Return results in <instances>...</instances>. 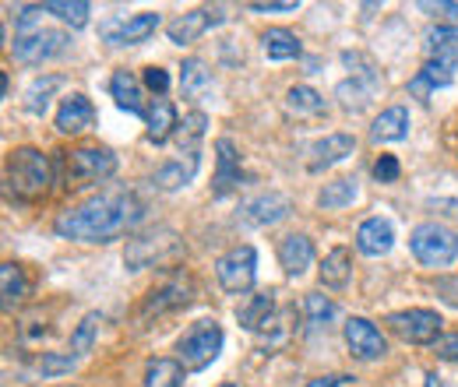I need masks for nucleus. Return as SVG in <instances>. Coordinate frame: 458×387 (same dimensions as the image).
Here are the masks:
<instances>
[{
	"label": "nucleus",
	"mask_w": 458,
	"mask_h": 387,
	"mask_svg": "<svg viewBox=\"0 0 458 387\" xmlns=\"http://www.w3.org/2000/svg\"><path fill=\"white\" fill-rule=\"evenodd\" d=\"M145 219V205L131 190H103L78 208L60 212L54 232L78 243H110Z\"/></svg>",
	"instance_id": "nucleus-1"
},
{
	"label": "nucleus",
	"mask_w": 458,
	"mask_h": 387,
	"mask_svg": "<svg viewBox=\"0 0 458 387\" xmlns=\"http://www.w3.org/2000/svg\"><path fill=\"white\" fill-rule=\"evenodd\" d=\"M43 4H29L21 7L18 21H14V43H11V54L21 63H43V60H54L67 50V32L60 29H43Z\"/></svg>",
	"instance_id": "nucleus-2"
},
{
	"label": "nucleus",
	"mask_w": 458,
	"mask_h": 387,
	"mask_svg": "<svg viewBox=\"0 0 458 387\" xmlns=\"http://www.w3.org/2000/svg\"><path fill=\"white\" fill-rule=\"evenodd\" d=\"M4 180H7V194H14L18 201H39L54 183V169L39 148H14L4 169Z\"/></svg>",
	"instance_id": "nucleus-3"
},
{
	"label": "nucleus",
	"mask_w": 458,
	"mask_h": 387,
	"mask_svg": "<svg viewBox=\"0 0 458 387\" xmlns=\"http://www.w3.org/2000/svg\"><path fill=\"white\" fill-rule=\"evenodd\" d=\"M183 257V240L159 225V229H148V232H138L127 240V250H123V265L131 272H141V268H166L173 261Z\"/></svg>",
	"instance_id": "nucleus-4"
},
{
	"label": "nucleus",
	"mask_w": 458,
	"mask_h": 387,
	"mask_svg": "<svg viewBox=\"0 0 458 387\" xmlns=\"http://www.w3.org/2000/svg\"><path fill=\"white\" fill-rule=\"evenodd\" d=\"M409 250L427 268H452L458 257V236L441 222H420L409 232Z\"/></svg>",
	"instance_id": "nucleus-5"
},
{
	"label": "nucleus",
	"mask_w": 458,
	"mask_h": 387,
	"mask_svg": "<svg viewBox=\"0 0 458 387\" xmlns=\"http://www.w3.org/2000/svg\"><path fill=\"white\" fill-rule=\"evenodd\" d=\"M223 341H226V334L219 328V321H194L183 338L176 341V359L183 363V370H205V366H212L216 359H219V352H223Z\"/></svg>",
	"instance_id": "nucleus-6"
},
{
	"label": "nucleus",
	"mask_w": 458,
	"mask_h": 387,
	"mask_svg": "<svg viewBox=\"0 0 458 387\" xmlns=\"http://www.w3.org/2000/svg\"><path fill=\"white\" fill-rule=\"evenodd\" d=\"M116 172V156L110 148H74L64 152V180L67 187H89V183H103Z\"/></svg>",
	"instance_id": "nucleus-7"
},
{
	"label": "nucleus",
	"mask_w": 458,
	"mask_h": 387,
	"mask_svg": "<svg viewBox=\"0 0 458 387\" xmlns=\"http://www.w3.org/2000/svg\"><path fill=\"white\" fill-rule=\"evenodd\" d=\"M343 60L349 67H356L352 71V78H345L339 81V88H335V99L343 103L345 110H363V106H370V99L377 96V88H381V74H377V67L367 60V56L360 54H343Z\"/></svg>",
	"instance_id": "nucleus-8"
},
{
	"label": "nucleus",
	"mask_w": 458,
	"mask_h": 387,
	"mask_svg": "<svg viewBox=\"0 0 458 387\" xmlns=\"http://www.w3.org/2000/svg\"><path fill=\"white\" fill-rule=\"evenodd\" d=\"M216 278L219 285L233 292V296H243L250 292L254 278H258V250L250 243H240V247H229L226 254L216 261Z\"/></svg>",
	"instance_id": "nucleus-9"
},
{
	"label": "nucleus",
	"mask_w": 458,
	"mask_h": 387,
	"mask_svg": "<svg viewBox=\"0 0 458 387\" xmlns=\"http://www.w3.org/2000/svg\"><path fill=\"white\" fill-rule=\"evenodd\" d=\"M191 299H194V282H191V275L176 272L166 282H159L141 299L138 321H152V317H163V314H173V310H183V307H191Z\"/></svg>",
	"instance_id": "nucleus-10"
},
{
	"label": "nucleus",
	"mask_w": 458,
	"mask_h": 387,
	"mask_svg": "<svg viewBox=\"0 0 458 387\" xmlns=\"http://www.w3.org/2000/svg\"><path fill=\"white\" fill-rule=\"evenodd\" d=\"M385 324L399 334L402 341H409V345H434L445 321H441L437 310H420V307H412V310H395V314H388Z\"/></svg>",
	"instance_id": "nucleus-11"
},
{
	"label": "nucleus",
	"mask_w": 458,
	"mask_h": 387,
	"mask_svg": "<svg viewBox=\"0 0 458 387\" xmlns=\"http://www.w3.org/2000/svg\"><path fill=\"white\" fill-rule=\"evenodd\" d=\"M159 21H163V18H159L156 11H141V14H131V18H114V21H106V25L99 29V36H103L110 46H138V43H145V39L156 36Z\"/></svg>",
	"instance_id": "nucleus-12"
},
{
	"label": "nucleus",
	"mask_w": 458,
	"mask_h": 387,
	"mask_svg": "<svg viewBox=\"0 0 458 387\" xmlns=\"http://www.w3.org/2000/svg\"><path fill=\"white\" fill-rule=\"evenodd\" d=\"M223 18H226L223 7H198V11H187V14H180L176 21H170V25H166V36H170V43H176V46H191V43L201 39L208 29H216Z\"/></svg>",
	"instance_id": "nucleus-13"
},
{
	"label": "nucleus",
	"mask_w": 458,
	"mask_h": 387,
	"mask_svg": "<svg viewBox=\"0 0 458 387\" xmlns=\"http://www.w3.org/2000/svg\"><path fill=\"white\" fill-rule=\"evenodd\" d=\"M345 345H349V352H352L356 359H363V363H374V359H385V356H388L385 334L377 332L367 317H349V321H345Z\"/></svg>",
	"instance_id": "nucleus-14"
},
{
	"label": "nucleus",
	"mask_w": 458,
	"mask_h": 387,
	"mask_svg": "<svg viewBox=\"0 0 458 387\" xmlns=\"http://www.w3.org/2000/svg\"><path fill=\"white\" fill-rule=\"evenodd\" d=\"M293 212V205H289L286 194H279V190H265V194H258V198H250L243 208H240V219L247 222V225H276V222H283Z\"/></svg>",
	"instance_id": "nucleus-15"
},
{
	"label": "nucleus",
	"mask_w": 458,
	"mask_h": 387,
	"mask_svg": "<svg viewBox=\"0 0 458 387\" xmlns=\"http://www.w3.org/2000/svg\"><path fill=\"white\" fill-rule=\"evenodd\" d=\"M352 152H356L352 134H325V138H318V141L307 148V169H310V172H321V169L349 159Z\"/></svg>",
	"instance_id": "nucleus-16"
},
{
	"label": "nucleus",
	"mask_w": 458,
	"mask_h": 387,
	"mask_svg": "<svg viewBox=\"0 0 458 387\" xmlns=\"http://www.w3.org/2000/svg\"><path fill=\"white\" fill-rule=\"evenodd\" d=\"M243 180V169H240V152L229 138H219L216 141V180H212V194L216 198H226L240 187Z\"/></svg>",
	"instance_id": "nucleus-17"
},
{
	"label": "nucleus",
	"mask_w": 458,
	"mask_h": 387,
	"mask_svg": "<svg viewBox=\"0 0 458 387\" xmlns=\"http://www.w3.org/2000/svg\"><path fill=\"white\" fill-rule=\"evenodd\" d=\"M236 321H240V328H247V332H272V324H276V292L265 289V292L247 296V299L236 307Z\"/></svg>",
	"instance_id": "nucleus-18"
},
{
	"label": "nucleus",
	"mask_w": 458,
	"mask_h": 387,
	"mask_svg": "<svg viewBox=\"0 0 458 387\" xmlns=\"http://www.w3.org/2000/svg\"><path fill=\"white\" fill-rule=\"evenodd\" d=\"M395 247V229L388 219H367L356 229V250L367 257H385Z\"/></svg>",
	"instance_id": "nucleus-19"
},
{
	"label": "nucleus",
	"mask_w": 458,
	"mask_h": 387,
	"mask_svg": "<svg viewBox=\"0 0 458 387\" xmlns=\"http://www.w3.org/2000/svg\"><path fill=\"white\" fill-rule=\"evenodd\" d=\"M279 265H283V272L289 278L303 275L314 265V243H310V236H303V232L283 236V243H279Z\"/></svg>",
	"instance_id": "nucleus-20"
},
{
	"label": "nucleus",
	"mask_w": 458,
	"mask_h": 387,
	"mask_svg": "<svg viewBox=\"0 0 458 387\" xmlns=\"http://www.w3.org/2000/svg\"><path fill=\"white\" fill-rule=\"evenodd\" d=\"M92 120H96L92 99L81 96V92H71L57 110V130L60 134H81L85 127H92Z\"/></svg>",
	"instance_id": "nucleus-21"
},
{
	"label": "nucleus",
	"mask_w": 458,
	"mask_h": 387,
	"mask_svg": "<svg viewBox=\"0 0 458 387\" xmlns=\"http://www.w3.org/2000/svg\"><path fill=\"white\" fill-rule=\"evenodd\" d=\"M145 127H148V141H152V145H166L170 134H176L180 120H176V110H173V103L166 96H156V99L148 103Z\"/></svg>",
	"instance_id": "nucleus-22"
},
{
	"label": "nucleus",
	"mask_w": 458,
	"mask_h": 387,
	"mask_svg": "<svg viewBox=\"0 0 458 387\" xmlns=\"http://www.w3.org/2000/svg\"><path fill=\"white\" fill-rule=\"evenodd\" d=\"M110 96L116 99V106L127 113H134V116H141L145 120V92H141V81L131 74V71H114V78H110Z\"/></svg>",
	"instance_id": "nucleus-23"
},
{
	"label": "nucleus",
	"mask_w": 458,
	"mask_h": 387,
	"mask_svg": "<svg viewBox=\"0 0 458 387\" xmlns=\"http://www.w3.org/2000/svg\"><path fill=\"white\" fill-rule=\"evenodd\" d=\"M427 60L445 63V67H458V25H437L427 32Z\"/></svg>",
	"instance_id": "nucleus-24"
},
{
	"label": "nucleus",
	"mask_w": 458,
	"mask_h": 387,
	"mask_svg": "<svg viewBox=\"0 0 458 387\" xmlns=\"http://www.w3.org/2000/svg\"><path fill=\"white\" fill-rule=\"evenodd\" d=\"M205 127H208V116L201 110L187 113L176 127V156L187 159V156H201V141H205Z\"/></svg>",
	"instance_id": "nucleus-25"
},
{
	"label": "nucleus",
	"mask_w": 458,
	"mask_h": 387,
	"mask_svg": "<svg viewBox=\"0 0 458 387\" xmlns=\"http://www.w3.org/2000/svg\"><path fill=\"white\" fill-rule=\"evenodd\" d=\"M198 166H201V156H187V159H173L166 166L156 169V187L159 190H180V187H187L194 176H198Z\"/></svg>",
	"instance_id": "nucleus-26"
},
{
	"label": "nucleus",
	"mask_w": 458,
	"mask_h": 387,
	"mask_svg": "<svg viewBox=\"0 0 458 387\" xmlns=\"http://www.w3.org/2000/svg\"><path fill=\"white\" fill-rule=\"evenodd\" d=\"M402 138H409V110H405V106L385 110L374 120V127H370V141H377V145L402 141Z\"/></svg>",
	"instance_id": "nucleus-27"
},
{
	"label": "nucleus",
	"mask_w": 458,
	"mask_h": 387,
	"mask_svg": "<svg viewBox=\"0 0 458 387\" xmlns=\"http://www.w3.org/2000/svg\"><path fill=\"white\" fill-rule=\"evenodd\" d=\"M452 78H455V71L452 67H445V63H434V60H427L423 63V71L409 81V92L416 96V99H430V92L434 88H445V85H452Z\"/></svg>",
	"instance_id": "nucleus-28"
},
{
	"label": "nucleus",
	"mask_w": 458,
	"mask_h": 387,
	"mask_svg": "<svg viewBox=\"0 0 458 387\" xmlns=\"http://www.w3.org/2000/svg\"><path fill=\"white\" fill-rule=\"evenodd\" d=\"M318 275H321V285H325V289H345L349 278H352V257H349V250H345V247H335L332 254H325Z\"/></svg>",
	"instance_id": "nucleus-29"
},
{
	"label": "nucleus",
	"mask_w": 458,
	"mask_h": 387,
	"mask_svg": "<svg viewBox=\"0 0 458 387\" xmlns=\"http://www.w3.org/2000/svg\"><path fill=\"white\" fill-rule=\"evenodd\" d=\"M208 88H212V71L205 67V60H198V56L183 60V67H180V92L187 99H201Z\"/></svg>",
	"instance_id": "nucleus-30"
},
{
	"label": "nucleus",
	"mask_w": 458,
	"mask_h": 387,
	"mask_svg": "<svg viewBox=\"0 0 458 387\" xmlns=\"http://www.w3.org/2000/svg\"><path fill=\"white\" fill-rule=\"evenodd\" d=\"M0 292H4V310H7V314L29 296V278L21 272V265L4 261V268H0Z\"/></svg>",
	"instance_id": "nucleus-31"
},
{
	"label": "nucleus",
	"mask_w": 458,
	"mask_h": 387,
	"mask_svg": "<svg viewBox=\"0 0 458 387\" xmlns=\"http://www.w3.org/2000/svg\"><path fill=\"white\" fill-rule=\"evenodd\" d=\"M145 387H183V363L180 359H148Z\"/></svg>",
	"instance_id": "nucleus-32"
},
{
	"label": "nucleus",
	"mask_w": 458,
	"mask_h": 387,
	"mask_svg": "<svg viewBox=\"0 0 458 387\" xmlns=\"http://www.w3.org/2000/svg\"><path fill=\"white\" fill-rule=\"evenodd\" d=\"M356 180H332V183H325L321 187V194H318V208H325V212H332V208H345V205H352L356 201Z\"/></svg>",
	"instance_id": "nucleus-33"
},
{
	"label": "nucleus",
	"mask_w": 458,
	"mask_h": 387,
	"mask_svg": "<svg viewBox=\"0 0 458 387\" xmlns=\"http://www.w3.org/2000/svg\"><path fill=\"white\" fill-rule=\"evenodd\" d=\"M261 46H265L268 60H296L300 56V39L289 29H268L261 36Z\"/></svg>",
	"instance_id": "nucleus-34"
},
{
	"label": "nucleus",
	"mask_w": 458,
	"mask_h": 387,
	"mask_svg": "<svg viewBox=\"0 0 458 387\" xmlns=\"http://www.w3.org/2000/svg\"><path fill=\"white\" fill-rule=\"evenodd\" d=\"M286 110L293 116H321L325 113V99L310 85H296V88L286 92Z\"/></svg>",
	"instance_id": "nucleus-35"
},
{
	"label": "nucleus",
	"mask_w": 458,
	"mask_h": 387,
	"mask_svg": "<svg viewBox=\"0 0 458 387\" xmlns=\"http://www.w3.org/2000/svg\"><path fill=\"white\" fill-rule=\"evenodd\" d=\"M99 324H103V314H96V310L81 317V324H78L74 334H71V349H67L74 359H81V356H89V352H92L96 334H99Z\"/></svg>",
	"instance_id": "nucleus-36"
},
{
	"label": "nucleus",
	"mask_w": 458,
	"mask_h": 387,
	"mask_svg": "<svg viewBox=\"0 0 458 387\" xmlns=\"http://www.w3.org/2000/svg\"><path fill=\"white\" fill-rule=\"evenodd\" d=\"M47 14H57L64 25L71 29H85L89 25V4L85 0H47L43 4Z\"/></svg>",
	"instance_id": "nucleus-37"
},
{
	"label": "nucleus",
	"mask_w": 458,
	"mask_h": 387,
	"mask_svg": "<svg viewBox=\"0 0 458 387\" xmlns=\"http://www.w3.org/2000/svg\"><path fill=\"white\" fill-rule=\"evenodd\" d=\"M64 85V78L60 74H47V78H36L32 85H29V92H25V110L29 113H47L50 106V96H54V88Z\"/></svg>",
	"instance_id": "nucleus-38"
},
{
	"label": "nucleus",
	"mask_w": 458,
	"mask_h": 387,
	"mask_svg": "<svg viewBox=\"0 0 458 387\" xmlns=\"http://www.w3.org/2000/svg\"><path fill=\"white\" fill-rule=\"evenodd\" d=\"M303 310H307V324H310L314 332H318V328H328V321L335 317V303H332L328 296H321V292H307Z\"/></svg>",
	"instance_id": "nucleus-39"
},
{
	"label": "nucleus",
	"mask_w": 458,
	"mask_h": 387,
	"mask_svg": "<svg viewBox=\"0 0 458 387\" xmlns=\"http://www.w3.org/2000/svg\"><path fill=\"white\" fill-rule=\"evenodd\" d=\"M78 366V359L71 356V352H43L39 359H36V370L47 377V381H54V377H64V374H71Z\"/></svg>",
	"instance_id": "nucleus-40"
},
{
	"label": "nucleus",
	"mask_w": 458,
	"mask_h": 387,
	"mask_svg": "<svg viewBox=\"0 0 458 387\" xmlns=\"http://www.w3.org/2000/svg\"><path fill=\"white\" fill-rule=\"evenodd\" d=\"M145 88L156 92V96H166L170 92V71L166 67H145Z\"/></svg>",
	"instance_id": "nucleus-41"
},
{
	"label": "nucleus",
	"mask_w": 458,
	"mask_h": 387,
	"mask_svg": "<svg viewBox=\"0 0 458 387\" xmlns=\"http://www.w3.org/2000/svg\"><path fill=\"white\" fill-rule=\"evenodd\" d=\"M399 172H402V166L395 156H381V159L374 163V180H377V183H395Z\"/></svg>",
	"instance_id": "nucleus-42"
},
{
	"label": "nucleus",
	"mask_w": 458,
	"mask_h": 387,
	"mask_svg": "<svg viewBox=\"0 0 458 387\" xmlns=\"http://www.w3.org/2000/svg\"><path fill=\"white\" fill-rule=\"evenodd\" d=\"M434 356L445 363H458V334H445L434 341Z\"/></svg>",
	"instance_id": "nucleus-43"
},
{
	"label": "nucleus",
	"mask_w": 458,
	"mask_h": 387,
	"mask_svg": "<svg viewBox=\"0 0 458 387\" xmlns=\"http://www.w3.org/2000/svg\"><path fill=\"white\" fill-rule=\"evenodd\" d=\"M420 11H427V14H434V18H452L458 25V4H420Z\"/></svg>",
	"instance_id": "nucleus-44"
},
{
	"label": "nucleus",
	"mask_w": 458,
	"mask_h": 387,
	"mask_svg": "<svg viewBox=\"0 0 458 387\" xmlns=\"http://www.w3.org/2000/svg\"><path fill=\"white\" fill-rule=\"evenodd\" d=\"M250 11H258V14H276V11H296V0H283V4H250Z\"/></svg>",
	"instance_id": "nucleus-45"
},
{
	"label": "nucleus",
	"mask_w": 458,
	"mask_h": 387,
	"mask_svg": "<svg viewBox=\"0 0 458 387\" xmlns=\"http://www.w3.org/2000/svg\"><path fill=\"white\" fill-rule=\"evenodd\" d=\"M349 377H343V374H328V377H318V381H307L303 387H343Z\"/></svg>",
	"instance_id": "nucleus-46"
},
{
	"label": "nucleus",
	"mask_w": 458,
	"mask_h": 387,
	"mask_svg": "<svg viewBox=\"0 0 458 387\" xmlns=\"http://www.w3.org/2000/svg\"><path fill=\"white\" fill-rule=\"evenodd\" d=\"M423 387H445V381H441L437 374H427V381H423Z\"/></svg>",
	"instance_id": "nucleus-47"
},
{
	"label": "nucleus",
	"mask_w": 458,
	"mask_h": 387,
	"mask_svg": "<svg viewBox=\"0 0 458 387\" xmlns=\"http://www.w3.org/2000/svg\"><path fill=\"white\" fill-rule=\"evenodd\" d=\"M219 387H240V384H233V381H226V384H219Z\"/></svg>",
	"instance_id": "nucleus-48"
}]
</instances>
